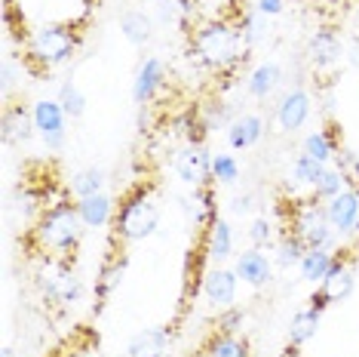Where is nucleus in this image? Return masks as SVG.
I'll return each mask as SVG.
<instances>
[{"mask_svg":"<svg viewBox=\"0 0 359 357\" xmlns=\"http://www.w3.org/2000/svg\"><path fill=\"white\" fill-rule=\"evenodd\" d=\"M83 219L77 213V200H55L34 222V243L53 259H68L83 238Z\"/></svg>","mask_w":359,"mask_h":357,"instance_id":"f03ea898","label":"nucleus"},{"mask_svg":"<svg viewBox=\"0 0 359 357\" xmlns=\"http://www.w3.org/2000/svg\"><path fill=\"white\" fill-rule=\"evenodd\" d=\"M243 53H246V46H243L240 31H236V25H231V22H224V19H206L191 31L187 56L197 59L203 68H209V71L236 68L240 59H243Z\"/></svg>","mask_w":359,"mask_h":357,"instance_id":"f257e3e1","label":"nucleus"},{"mask_svg":"<svg viewBox=\"0 0 359 357\" xmlns=\"http://www.w3.org/2000/svg\"><path fill=\"white\" fill-rule=\"evenodd\" d=\"M338 249H307L304 259H301L298 271H301V280L307 283H323L325 274L332 271V265L338 262Z\"/></svg>","mask_w":359,"mask_h":357,"instance_id":"a878e982","label":"nucleus"},{"mask_svg":"<svg viewBox=\"0 0 359 357\" xmlns=\"http://www.w3.org/2000/svg\"><path fill=\"white\" fill-rule=\"evenodd\" d=\"M65 357H99V351H93V348H74V351H68Z\"/></svg>","mask_w":359,"mask_h":357,"instance_id":"37998d69","label":"nucleus"},{"mask_svg":"<svg viewBox=\"0 0 359 357\" xmlns=\"http://www.w3.org/2000/svg\"><path fill=\"white\" fill-rule=\"evenodd\" d=\"M236 31H240V37H243V46H246V50H252L255 44H261V40H264L267 19H264V15H258L255 10H249V13L240 15V22H236Z\"/></svg>","mask_w":359,"mask_h":357,"instance_id":"2f4dec72","label":"nucleus"},{"mask_svg":"<svg viewBox=\"0 0 359 357\" xmlns=\"http://www.w3.org/2000/svg\"><path fill=\"white\" fill-rule=\"evenodd\" d=\"M236 290H240V278H236L233 268L224 265H212L203 278V296L212 308H231L236 302Z\"/></svg>","mask_w":359,"mask_h":357,"instance_id":"f8f14e48","label":"nucleus"},{"mask_svg":"<svg viewBox=\"0 0 359 357\" xmlns=\"http://www.w3.org/2000/svg\"><path fill=\"white\" fill-rule=\"evenodd\" d=\"M227 145L233 151H249L264 139V117L261 115H236L231 120V126L224 129Z\"/></svg>","mask_w":359,"mask_h":357,"instance_id":"a211bd4d","label":"nucleus"},{"mask_svg":"<svg viewBox=\"0 0 359 357\" xmlns=\"http://www.w3.org/2000/svg\"><path fill=\"white\" fill-rule=\"evenodd\" d=\"M325 219L338 238L359 234V188H347L338 197L325 200Z\"/></svg>","mask_w":359,"mask_h":357,"instance_id":"9b49d317","label":"nucleus"},{"mask_svg":"<svg viewBox=\"0 0 359 357\" xmlns=\"http://www.w3.org/2000/svg\"><path fill=\"white\" fill-rule=\"evenodd\" d=\"M323 314L325 311H320V308H313V305H307V308H301V311L292 314V320H289V345L304 348L310 339L320 332Z\"/></svg>","mask_w":359,"mask_h":357,"instance_id":"b1692460","label":"nucleus"},{"mask_svg":"<svg viewBox=\"0 0 359 357\" xmlns=\"http://www.w3.org/2000/svg\"><path fill=\"white\" fill-rule=\"evenodd\" d=\"M255 194H236V197L231 200V213L233 216H249L252 209H255Z\"/></svg>","mask_w":359,"mask_h":357,"instance_id":"a19ab883","label":"nucleus"},{"mask_svg":"<svg viewBox=\"0 0 359 357\" xmlns=\"http://www.w3.org/2000/svg\"><path fill=\"white\" fill-rule=\"evenodd\" d=\"M80 50V34L65 22H50V25H40L31 34V59H37L46 68L65 65Z\"/></svg>","mask_w":359,"mask_h":357,"instance_id":"20e7f679","label":"nucleus"},{"mask_svg":"<svg viewBox=\"0 0 359 357\" xmlns=\"http://www.w3.org/2000/svg\"><path fill=\"white\" fill-rule=\"evenodd\" d=\"M175 173L184 185H191V188L215 185V178H212V154L203 148L200 142H187L184 148L175 154Z\"/></svg>","mask_w":359,"mask_h":357,"instance_id":"6e6552de","label":"nucleus"},{"mask_svg":"<svg viewBox=\"0 0 359 357\" xmlns=\"http://www.w3.org/2000/svg\"><path fill=\"white\" fill-rule=\"evenodd\" d=\"M163 80H166V65L157 56H148L142 65H138L135 77H133V102L138 108H144V105L154 102V96L160 93Z\"/></svg>","mask_w":359,"mask_h":357,"instance_id":"4468645a","label":"nucleus"},{"mask_svg":"<svg viewBox=\"0 0 359 357\" xmlns=\"http://www.w3.org/2000/svg\"><path fill=\"white\" fill-rule=\"evenodd\" d=\"M71 194L80 200V197H93V194H102L104 191V169L99 167H86L80 173L71 176Z\"/></svg>","mask_w":359,"mask_h":357,"instance_id":"7c9ffc66","label":"nucleus"},{"mask_svg":"<svg viewBox=\"0 0 359 357\" xmlns=\"http://www.w3.org/2000/svg\"><path fill=\"white\" fill-rule=\"evenodd\" d=\"M126 268H129V256H114L102 265L99 278H95V299H99V308L120 290V283L126 278Z\"/></svg>","mask_w":359,"mask_h":357,"instance_id":"5701e85b","label":"nucleus"},{"mask_svg":"<svg viewBox=\"0 0 359 357\" xmlns=\"http://www.w3.org/2000/svg\"><path fill=\"white\" fill-rule=\"evenodd\" d=\"M59 102H62L65 115H68L71 120L86 115V96L80 93V86L74 84V80H65V84L59 86Z\"/></svg>","mask_w":359,"mask_h":357,"instance_id":"72a5a7b5","label":"nucleus"},{"mask_svg":"<svg viewBox=\"0 0 359 357\" xmlns=\"http://www.w3.org/2000/svg\"><path fill=\"white\" fill-rule=\"evenodd\" d=\"M182 209L187 219H194V225H209L212 219H218L215 207V185H200L191 191V197H182Z\"/></svg>","mask_w":359,"mask_h":357,"instance_id":"412c9836","label":"nucleus"},{"mask_svg":"<svg viewBox=\"0 0 359 357\" xmlns=\"http://www.w3.org/2000/svg\"><path fill=\"white\" fill-rule=\"evenodd\" d=\"M344 59H347L350 65H353V68H359V34L350 37V44H347V56H344Z\"/></svg>","mask_w":359,"mask_h":357,"instance_id":"79ce46f5","label":"nucleus"},{"mask_svg":"<svg viewBox=\"0 0 359 357\" xmlns=\"http://www.w3.org/2000/svg\"><path fill=\"white\" fill-rule=\"evenodd\" d=\"M37 287L46 302H55V305H77V302H83V296H86V287H83V280H80V274L65 262V259L46 262V268L37 278Z\"/></svg>","mask_w":359,"mask_h":357,"instance_id":"423d86ee","label":"nucleus"},{"mask_svg":"<svg viewBox=\"0 0 359 357\" xmlns=\"http://www.w3.org/2000/svg\"><path fill=\"white\" fill-rule=\"evenodd\" d=\"M283 84V68L280 62L267 59V62H258L255 68L249 71L246 77V93L252 96V99H267V96H273L276 89H280Z\"/></svg>","mask_w":359,"mask_h":357,"instance_id":"6ab92c4d","label":"nucleus"},{"mask_svg":"<svg viewBox=\"0 0 359 357\" xmlns=\"http://www.w3.org/2000/svg\"><path fill=\"white\" fill-rule=\"evenodd\" d=\"M298 351H301V348H295V345H289V348H285V354H283V357H301Z\"/></svg>","mask_w":359,"mask_h":357,"instance_id":"c03bdc74","label":"nucleus"},{"mask_svg":"<svg viewBox=\"0 0 359 357\" xmlns=\"http://www.w3.org/2000/svg\"><path fill=\"white\" fill-rule=\"evenodd\" d=\"M157 19H160V25H175V22H182V10H178L175 0H157Z\"/></svg>","mask_w":359,"mask_h":357,"instance_id":"58836bf2","label":"nucleus"},{"mask_svg":"<svg viewBox=\"0 0 359 357\" xmlns=\"http://www.w3.org/2000/svg\"><path fill=\"white\" fill-rule=\"evenodd\" d=\"M160 228V197L154 185H138L129 191L114 216V234L126 243L148 240Z\"/></svg>","mask_w":359,"mask_h":357,"instance_id":"7ed1b4c3","label":"nucleus"},{"mask_svg":"<svg viewBox=\"0 0 359 357\" xmlns=\"http://www.w3.org/2000/svg\"><path fill=\"white\" fill-rule=\"evenodd\" d=\"M338 148H341L338 136L329 133V129H313V133H307L304 142H301V154L313 157L316 164H323V167L334 164V154H338Z\"/></svg>","mask_w":359,"mask_h":357,"instance_id":"393cba45","label":"nucleus"},{"mask_svg":"<svg viewBox=\"0 0 359 357\" xmlns=\"http://www.w3.org/2000/svg\"><path fill=\"white\" fill-rule=\"evenodd\" d=\"M0 357H19V354H15V348H4V351H0Z\"/></svg>","mask_w":359,"mask_h":357,"instance_id":"a18cd8bd","label":"nucleus"},{"mask_svg":"<svg viewBox=\"0 0 359 357\" xmlns=\"http://www.w3.org/2000/svg\"><path fill=\"white\" fill-rule=\"evenodd\" d=\"M323 173H325V167L316 164V160L307 157V154H298V157L292 160V178H295L298 185H307V188H313V185L320 182Z\"/></svg>","mask_w":359,"mask_h":357,"instance_id":"f704fd0d","label":"nucleus"},{"mask_svg":"<svg viewBox=\"0 0 359 357\" xmlns=\"http://www.w3.org/2000/svg\"><path fill=\"white\" fill-rule=\"evenodd\" d=\"M212 178L222 185H236L240 182V160H236L231 151L212 154Z\"/></svg>","mask_w":359,"mask_h":357,"instance_id":"473e14b6","label":"nucleus"},{"mask_svg":"<svg viewBox=\"0 0 359 357\" xmlns=\"http://www.w3.org/2000/svg\"><path fill=\"white\" fill-rule=\"evenodd\" d=\"M0 129H4V142L15 145V148L28 145L37 136L34 115H31L25 105H10V108L4 111V124H0Z\"/></svg>","mask_w":359,"mask_h":357,"instance_id":"f3484780","label":"nucleus"},{"mask_svg":"<svg viewBox=\"0 0 359 357\" xmlns=\"http://www.w3.org/2000/svg\"><path fill=\"white\" fill-rule=\"evenodd\" d=\"M289 231H295L298 238L307 243V249H334V238H338V234L332 231L329 219H325V204H320V200H313V197L295 200Z\"/></svg>","mask_w":359,"mask_h":357,"instance_id":"39448f33","label":"nucleus"},{"mask_svg":"<svg viewBox=\"0 0 359 357\" xmlns=\"http://www.w3.org/2000/svg\"><path fill=\"white\" fill-rule=\"evenodd\" d=\"M347 188H353V182L341 173L338 167H325V173L320 176V182L310 188V197L313 200H320V204H325V200H332V197H338L341 191H347Z\"/></svg>","mask_w":359,"mask_h":357,"instance_id":"c85d7f7f","label":"nucleus"},{"mask_svg":"<svg viewBox=\"0 0 359 357\" xmlns=\"http://www.w3.org/2000/svg\"><path fill=\"white\" fill-rule=\"evenodd\" d=\"M172 345L169 327H144L126 342V357H166Z\"/></svg>","mask_w":359,"mask_h":357,"instance_id":"dca6fc26","label":"nucleus"},{"mask_svg":"<svg viewBox=\"0 0 359 357\" xmlns=\"http://www.w3.org/2000/svg\"><path fill=\"white\" fill-rule=\"evenodd\" d=\"M310 115H313V99H310V93L304 86L285 89L283 99L276 102V126L289 136L298 133V129L310 120Z\"/></svg>","mask_w":359,"mask_h":357,"instance_id":"9d476101","label":"nucleus"},{"mask_svg":"<svg viewBox=\"0 0 359 357\" xmlns=\"http://www.w3.org/2000/svg\"><path fill=\"white\" fill-rule=\"evenodd\" d=\"M203 354L206 357H252L246 339H240L236 332H222V330L206 342Z\"/></svg>","mask_w":359,"mask_h":357,"instance_id":"cd10ccee","label":"nucleus"},{"mask_svg":"<svg viewBox=\"0 0 359 357\" xmlns=\"http://www.w3.org/2000/svg\"><path fill=\"white\" fill-rule=\"evenodd\" d=\"M206 256L212 259L215 265L227 262L233 256V228L227 219H212L206 225Z\"/></svg>","mask_w":359,"mask_h":357,"instance_id":"aec40b11","label":"nucleus"},{"mask_svg":"<svg viewBox=\"0 0 359 357\" xmlns=\"http://www.w3.org/2000/svg\"><path fill=\"white\" fill-rule=\"evenodd\" d=\"M243 323H246V311L243 308H222V314H218V330L222 332H236L240 336V330H243Z\"/></svg>","mask_w":359,"mask_h":357,"instance_id":"4c0bfd02","label":"nucleus"},{"mask_svg":"<svg viewBox=\"0 0 359 357\" xmlns=\"http://www.w3.org/2000/svg\"><path fill=\"white\" fill-rule=\"evenodd\" d=\"M258 15H264V19H276V15L285 13V0H255V6H252Z\"/></svg>","mask_w":359,"mask_h":357,"instance_id":"ea45409f","label":"nucleus"},{"mask_svg":"<svg viewBox=\"0 0 359 357\" xmlns=\"http://www.w3.org/2000/svg\"><path fill=\"white\" fill-rule=\"evenodd\" d=\"M347 56V46L334 28H316L307 37V59L313 65V71H332L338 68V62Z\"/></svg>","mask_w":359,"mask_h":357,"instance_id":"1a4fd4ad","label":"nucleus"},{"mask_svg":"<svg viewBox=\"0 0 359 357\" xmlns=\"http://www.w3.org/2000/svg\"><path fill=\"white\" fill-rule=\"evenodd\" d=\"M77 213H80V219H83L86 228H104V225L114 222L117 209H114V200L102 191V194H93V197H80Z\"/></svg>","mask_w":359,"mask_h":357,"instance_id":"4be33fe9","label":"nucleus"},{"mask_svg":"<svg viewBox=\"0 0 359 357\" xmlns=\"http://www.w3.org/2000/svg\"><path fill=\"white\" fill-rule=\"evenodd\" d=\"M6 6H13V0H6Z\"/></svg>","mask_w":359,"mask_h":357,"instance_id":"49530a36","label":"nucleus"},{"mask_svg":"<svg viewBox=\"0 0 359 357\" xmlns=\"http://www.w3.org/2000/svg\"><path fill=\"white\" fill-rule=\"evenodd\" d=\"M120 34H123L133 46H144L154 34V22L144 10H126L120 15Z\"/></svg>","mask_w":359,"mask_h":357,"instance_id":"bb28decb","label":"nucleus"},{"mask_svg":"<svg viewBox=\"0 0 359 357\" xmlns=\"http://www.w3.org/2000/svg\"><path fill=\"white\" fill-rule=\"evenodd\" d=\"M249 240H252V247H258V249L273 247V243H276V228H273L271 219H267V216H255V219H252Z\"/></svg>","mask_w":359,"mask_h":357,"instance_id":"c9c22d12","label":"nucleus"},{"mask_svg":"<svg viewBox=\"0 0 359 357\" xmlns=\"http://www.w3.org/2000/svg\"><path fill=\"white\" fill-rule=\"evenodd\" d=\"M31 115H34V126L40 142L46 145V151H62L65 136H68V115H65L59 99H37L31 105Z\"/></svg>","mask_w":359,"mask_h":357,"instance_id":"0eeeda50","label":"nucleus"},{"mask_svg":"<svg viewBox=\"0 0 359 357\" xmlns=\"http://www.w3.org/2000/svg\"><path fill=\"white\" fill-rule=\"evenodd\" d=\"M273 259L264 253V249H258V247H249V249H243V253H236L233 259V271H236V278H240L243 283H249V287H267V283L273 280Z\"/></svg>","mask_w":359,"mask_h":357,"instance_id":"ddd939ff","label":"nucleus"},{"mask_svg":"<svg viewBox=\"0 0 359 357\" xmlns=\"http://www.w3.org/2000/svg\"><path fill=\"white\" fill-rule=\"evenodd\" d=\"M304 253H307V243L298 238L295 231H285L283 238H280V243H276V253H273V262L280 265V268H298L301 265V259H304Z\"/></svg>","mask_w":359,"mask_h":357,"instance_id":"c756f323","label":"nucleus"},{"mask_svg":"<svg viewBox=\"0 0 359 357\" xmlns=\"http://www.w3.org/2000/svg\"><path fill=\"white\" fill-rule=\"evenodd\" d=\"M320 290H323V296L329 299L332 305L347 302V299L353 296V290H356V265L341 253L338 262L332 265V271L325 274V280L320 283Z\"/></svg>","mask_w":359,"mask_h":357,"instance_id":"2eb2a0df","label":"nucleus"},{"mask_svg":"<svg viewBox=\"0 0 359 357\" xmlns=\"http://www.w3.org/2000/svg\"><path fill=\"white\" fill-rule=\"evenodd\" d=\"M334 167H338L350 182H353V188H359V154L356 151H350V148L341 145L338 154H334Z\"/></svg>","mask_w":359,"mask_h":357,"instance_id":"e433bc0d","label":"nucleus"}]
</instances>
